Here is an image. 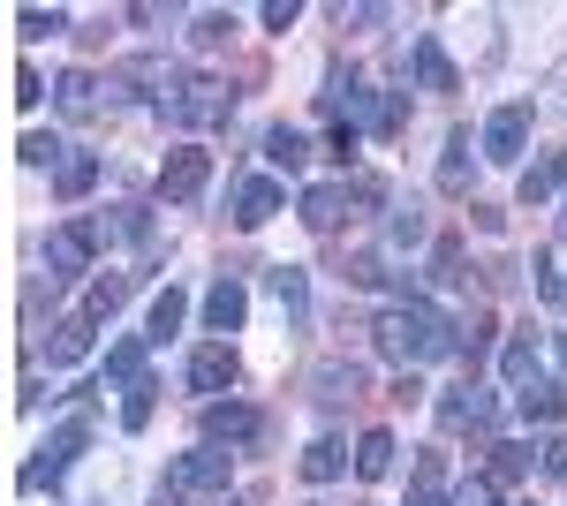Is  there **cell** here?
<instances>
[{"label": "cell", "mask_w": 567, "mask_h": 506, "mask_svg": "<svg viewBox=\"0 0 567 506\" xmlns=\"http://www.w3.org/2000/svg\"><path fill=\"white\" fill-rule=\"evenodd\" d=\"M243 318H250V296H243V280H219L213 296H205V326H213V333H235Z\"/></svg>", "instance_id": "16"}, {"label": "cell", "mask_w": 567, "mask_h": 506, "mask_svg": "<svg viewBox=\"0 0 567 506\" xmlns=\"http://www.w3.org/2000/svg\"><path fill=\"white\" fill-rule=\"evenodd\" d=\"M84 355H91V318L76 310V318H61V326H53V340H45V363H53V371H69V363H84Z\"/></svg>", "instance_id": "12"}, {"label": "cell", "mask_w": 567, "mask_h": 506, "mask_svg": "<svg viewBox=\"0 0 567 506\" xmlns=\"http://www.w3.org/2000/svg\"><path fill=\"white\" fill-rule=\"evenodd\" d=\"M529 468V446H492V484H515Z\"/></svg>", "instance_id": "35"}, {"label": "cell", "mask_w": 567, "mask_h": 506, "mask_svg": "<svg viewBox=\"0 0 567 506\" xmlns=\"http://www.w3.org/2000/svg\"><path fill=\"white\" fill-rule=\"evenodd\" d=\"M235 114V91L219 84V76H182L175 91H167V122L175 128H213Z\"/></svg>", "instance_id": "2"}, {"label": "cell", "mask_w": 567, "mask_h": 506, "mask_svg": "<svg viewBox=\"0 0 567 506\" xmlns=\"http://www.w3.org/2000/svg\"><path fill=\"white\" fill-rule=\"evenodd\" d=\"M310 385H318V401H355V393H363V371H355V363H326Z\"/></svg>", "instance_id": "24"}, {"label": "cell", "mask_w": 567, "mask_h": 506, "mask_svg": "<svg viewBox=\"0 0 567 506\" xmlns=\"http://www.w3.org/2000/svg\"><path fill=\"white\" fill-rule=\"evenodd\" d=\"M265 159H272V167H288V174H303L310 144L296 136V128H272V136H265Z\"/></svg>", "instance_id": "27"}, {"label": "cell", "mask_w": 567, "mask_h": 506, "mask_svg": "<svg viewBox=\"0 0 567 506\" xmlns=\"http://www.w3.org/2000/svg\"><path fill=\"white\" fill-rule=\"evenodd\" d=\"M136 379H144V340H122V348L106 355V385H122V393H130Z\"/></svg>", "instance_id": "26"}, {"label": "cell", "mask_w": 567, "mask_h": 506, "mask_svg": "<svg viewBox=\"0 0 567 506\" xmlns=\"http://www.w3.org/2000/svg\"><path fill=\"white\" fill-rule=\"evenodd\" d=\"M529 144V106L515 99V106H499L492 122H484V159H499V167H515Z\"/></svg>", "instance_id": "7"}, {"label": "cell", "mask_w": 567, "mask_h": 506, "mask_svg": "<svg viewBox=\"0 0 567 506\" xmlns=\"http://www.w3.org/2000/svg\"><path fill=\"white\" fill-rule=\"evenodd\" d=\"M265 423H258V409H243V401H213L205 409V446H250Z\"/></svg>", "instance_id": "9"}, {"label": "cell", "mask_w": 567, "mask_h": 506, "mask_svg": "<svg viewBox=\"0 0 567 506\" xmlns=\"http://www.w3.org/2000/svg\"><path fill=\"white\" fill-rule=\"evenodd\" d=\"M130 302V272H106V280H91V296H84V318L91 326H106L114 310Z\"/></svg>", "instance_id": "21"}, {"label": "cell", "mask_w": 567, "mask_h": 506, "mask_svg": "<svg viewBox=\"0 0 567 506\" xmlns=\"http://www.w3.org/2000/svg\"><path fill=\"white\" fill-rule=\"evenodd\" d=\"M152 393H159L152 379H136V385H130V401H122V423H130V431H144V423H152Z\"/></svg>", "instance_id": "34"}, {"label": "cell", "mask_w": 567, "mask_h": 506, "mask_svg": "<svg viewBox=\"0 0 567 506\" xmlns=\"http://www.w3.org/2000/svg\"><path fill=\"white\" fill-rule=\"evenodd\" d=\"M84 446H91V416H69V423H61V431L39 446V462H23V492H53Z\"/></svg>", "instance_id": "3"}, {"label": "cell", "mask_w": 567, "mask_h": 506, "mask_svg": "<svg viewBox=\"0 0 567 506\" xmlns=\"http://www.w3.org/2000/svg\"><path fill=\"white\" fill-rule=\"evenodd\" d=\"M499 379L515 385V393H523V385H537V340H529V333H515L507 348H499Z\"/></svg>", "instance_id": "20"}, {"label": "cell", "mask_w": 567, "mask_h": 506, "mask_svg": "<svg viewBox=\"0 0 567 506\" xmlns=\"http://www.w3.org/2000/svg\"><path fill=\"white\" fill-rule=\"evenodd\" d=\"M401 506H454L446 499V454H424V468H416V492Z\"/></svg>", "instance_id": "22"}, {"label": "cell", "mask_w": 567, "mask_h": 506, "mask_svg": "<svg viewBox=\"0 0 567 506\" xmlns=\"http://www.w3.org/2000/svg\"><path fill=\"white\" fill-rule=\"evenodd\" d=\"M454 506H499V484H492V476H470V484L454 492Z\"/></svg>", "instance_id": "37"}, {"label": "cell", "mask_w": 567, "mask_h": 506, "mask_svg": "<svg viewBox=\"0 0 567 506\" xmlns=\"http://www.w3.org/2000/svg\"><path fill=\"white\" fill-rule=\"evenodd\" d=\"M91 250H99V219L53 227V235H45V280H76V272H91Z\"/></svg>", "instance_id": "5"}, {"label": "cell", "mask_w": 567, "mask_h": 506, "mask_svg": "<svg viewBox=\"0 0 567 506\" xmlns=\"http://www.w3.org/2000/svg\"><path fill=\"white\" fill-rule=\"evenodd\" d=\"M560 182H567V152H560V159H545V167H529V174H523V205H545V197H553Z\"/></svg>", "instance_id": "30"}, {"label": "cell", "mask_w": 567, "mask_h": 506, "mask_svg": "<svg viewBox=\"0 0 567 506\" xmlns=\"http://www.w3.org/2000/svg\"><path fill=\"white\" fill-rule=\"evenodd\" d=\"M560 363H567V333H560Z\"/></svg>", "instance_id": "41"}, {"label": "cell", "mask_w": 567, "mask_h": 506, "mask_svg": "<svg viewBox=\"0 0 567 506\" xmlns=\"http://www.w3.org/2000/svg\"><path fill=\"white\" fill-rule=\"evenodd\" d=\"M16 31H23V39H53V31H69V8H23Z\"/></svg>", "instance_id": "32"}, {"label": "cell", "mask_w": 567, "mask_h": 506, "mask_svg": "<svg viewBox=\"0 0 567 506\" xmlns=\"http://www.w3.org/2000/svg\"><path fill=\"white\" fill-rule=\"evenodd\" d=\"M227 476H235V462H227L219 446H197V454H182V462L167 468V499H219Z\"/></svg>", "instance_id": "4"}, {"label": "cell", "mask_w": 567, "mask_h": 506, "mask_svg": "<svg viewBox=\"0 0 567 506\" xmlns=\"http://www.w3.org/2000/svg\"><path fill=\"white\" fill-rule=\"evenodd\" d=\"M182 318H189V296H182V288H159V296H152V340H167Z\"/></svg>", "instance_id": "29"}, {"label": "cell", "mask_w": 567, "mask_h": 506, "mask_svg": "<svg viewBox=\"0 0 567 506\" xmlns=\"http://www.w3.org/2000/svg\"><path fill=\"white\" fill-rule=\"evenodd\" d=\"M310 506H318V499H310Z\"/></svg>", "instance_id": "42"}, {"label": "cell", "mask_w": 567, "mask_h": 506, "mask_svg": "<svg viewBox=\"0 0 567 506\" xmlns=\"http://www.w3.org/2000/svg\"><path fill=\"white\" fill-rule=\"evenodd\" d=\"M91 182H99V159H91V152H69L61 174H53V189H61V197H84Z\"/></svg>", "instance_id": "25"}, {"label": "cell", "mask_w": 567, "mask_h": 506, "mask_svg": "<svg viewBox=\"0 0 567 506\" xmlns=\"http://www.w3.org/2000/svg\"><path fill=\"white\" fill-rule=\"evenodd\" d=\"M205 182H213V152H197V144H182V152L159 159V197H167V205H197Z\"/></svg>", "instance_id": "6"}, {"label": "cell", "mask_w": 567, "mask_h": 506, "mask_svg": "<svg viewBox=\"0 0 567 506\" xmlns=\"http://www.w3.org/2000/svg\"><path fill=\"white\" fill-rule=\"evenodd\" d=\"M296 16H303V8H296V0H265V31H288V23H296Z\"/></svg>", "instance_id": "39"}, {"label": "cell", "mask_w": 567, "mask_h": 506, "mask_svg": "<svg viewBox=\"0 0 567 506\" xmlns=\"http://www.w3.org/2000/svg\"><path fill=\"white\" fill-rule=\"evenodd\" d=\"M537 462H545V476H560V484H567V438H545V454H537Z\"/></svg>", "instance_id": "40"}, {"label": "cell", "mask_w": 567, "mask_h": 506, "mask_svg": "<svg viewBox=\"0 0 567 506\" xmlns=\"http://www.w3.org/2000/svg\"><path fill=\"white\" fill-rule=\"evenodd\" d=\"M296 468H303V484H333V476H349V438H310Z\"/></svg>", "instance_id": "13"}, {"label": "cell", "mask_w": 567, "mask_h": 506, "mask_svg": "<svg viewBox=\"0 0 567 506\" xmlns=\"http://www.w3.org/2000/svg\"><path fill=\"white\" fill-rule=\"evenodd\" d=\"M61 152H69L61 136H23V144H16V159H23V167H61Z\"/></svg>", "instance_id": "33"}, {"label": "cell", "mask_w": 567, "mask_h": 506, "mask_svg": "<svg viewBox=\"0 0 567 506\" xmlns=\"http://www.w3.org/2000/svg\"><path fill=\"white\" fill-rule=\"evenodd\" d=\"M227 31H235V16H227V8H205L189 39H197V45H219V39H227Z\"/></svg>", "instance_id": "36"}, {"label": "cell", "mask_w": 567, "mask_h": 506, "mask_svg": "<svg viewBox=\"0 0 567 506\" xmlns=\"http://www.w3.org/2000/svg\"><path fill=\"white\" fill-rule=\"evenodd\" d=\"M45 84H39V69H16V106H39Z\"/></svg>", "instance_id": "38"}, {"label": "cell", "mask_w": 567, "mask_h": 506, "mask_svg": "<svg viewBox=\"0 0 567 506\" xmlns=\"http://www.w3.org/2000/svg\"><path fill=\"white\" fill-rule=\"evenodd\" d=\"M349 219V189L341 182H318V189H303V227L310 235H333Z\"/></svg>", "instance_id": "11"}, {"label": "cell", "mask_w": 567, "mask_h": 506, "mask_svg": "<svg viewBox=\"0 0 567 506\" xmlns=\"http://www.w3.org/2000/svg\"><path fill=\"white\" fill-rule=\"evenodd\" d=\"M470 182V128L446 136V159H439V189H462Z\"/></svg>", "instance_id": "28"}, {"label": "cell", "mask_w": 567, "mask_h": 506, "mask_svg": "<svg viewBox=\"0 0 567 506\" xmlns=\"http://www.w3.org/2000/svg\"><path fill=\"white\" fill-rule=\"evenodd\" d=\"M371 340H379V355L401 363V371H424V363H439V355H454V326H446L424 296L386 302V310L371 318Z\"/></svg>", "instance_id": "1"}, {"label": "cell", "mask_w": 567, "mask_h": 506, "mask_svg": "<svg viewBox=\"0 0 567 506\" xmlns=\"http://www.w3.org/2000/svg\"><path fill=\"white\" fill-rule=\"evenodd\" d=\"M515 409H523V423H560L567 416V385L560 379H537L515 393Z\"/></svg>", "instance_id": "15"}, {"label": "cell", "mask_w": 567, "mask_h": 506, "mask_svg": "<svg viewBox=\"0 0 567 506\" xmlns=\"http://www.w3.org/2000/svg\"><path fill=\"white\" fill-rule=\"evenodd\" d=\"M393 468V431H363L355 438V476H386Z\"/></svg>", "instance_id": "23"}, {"label": "cell", "mask_w": 567, "mask_h": 506, "mask_svg": "<svg viewBox=\"0 0 567 506\" xmlns=\"http://www.w3.org/2000/svg\"><path fill=\"white\" fill-rule=\"evenodd\" d=\"M386 242H393V250H416V242H424V211H416V205H393Z\"/></svg>", "instance_id": "31"}, {"label": "cell", "mask_w": 567, "mask_h": 506, "mask_svg": "<svg viewBox=\"0 0 567 506\" xmlns=\"http://www.w3.org/2000/svg\"><path fill=\"white\" fill-rule=\"evenodd\" d=\"M265 288H272V302H280L288 318H303V310H310V272H303V265H272Z\"/></svg>", "instance_id": "18"}, {"label": "cell", "mask_w": 567, "mask_h": 506, "mask_svg": "<svg viewBox=\"0 0 567 506\" xmlns=\"http://www.w3.org/2000/svg\"><path fill=\"white\" fill-rule=\"evenodd\" d=\"M492 416H499V401H492L484 385H454V393L439 401V423H446V431H492Z\"/></svg>", "instance_id": "8"}, {"label": "cell", "mask_w": 567, "mask_h": 506, "mask_svg": "<svg viewBox=\"0 0 567 506\" xmlns=\"http://www.w3.org/2000/svg\"><path fill=\"white\" fill-rule=\"evenodd\" d=\"M409 69H416V84H424V91H454V84H462L439 39H416V53H409Z\"/></svg>", "instance_id": "17"}, {"label": "cell", "mask_w": 567, "mask_h": 506, "mask_svg": "<svg viewBox=\"0 0 567 506\" xmlns=\"http://www.w3.org/2000/svg\"><path fill=\"white\" fill-rule=\"evenodd\" d=\"M227 385H235V348H227V340L197 348V355H189V393L213 401V393H227Z\"/></svg>", "instance_id": "10"}, {"label": "cell", "mask_w": 567, "mask_h": 506, "mask_svg": "<svg viewBox=\"0 0 567 506\" xmlns=\"http://www.w3.org/2000/svg\"><path fill=\"white\" fill-rule=\"evenodd\" d=\"M53 99H61V114H69V122H91V114H99V84H91L84 69H69V76L53 84Z\"/></svg>", "instance_id": "19"}, {"label": "cell", "mask_w": 567, "mask_h": 506, "mask_svg": "<svg viewBox=\"0 0 567 506\" xmlns=\"http://www.w3.org/2000/svg\"><path fill=\"white\" fill-rule=\"evenodd\" d=\"M280 211V182H265V174H250L243 189H235V227H265Z\"/></svg>", "instance_id": "14"}]
</instances>
